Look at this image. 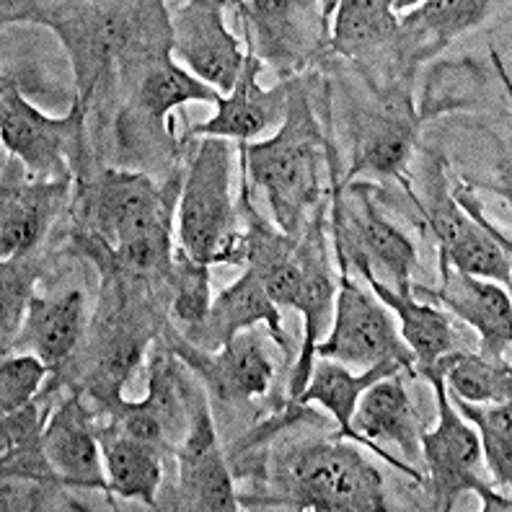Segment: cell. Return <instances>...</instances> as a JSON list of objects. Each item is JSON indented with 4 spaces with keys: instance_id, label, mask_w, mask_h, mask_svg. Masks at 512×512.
I'll return each instance as SVG.
<instances>
[{
    "instance_id": "1",
    "label": "cell",
    "mask_w": 512,
    "mask_h": 512,
    "mask_svg": "<svg viewBox=\"0 0 512 512\" xmlns=\"http://www.w3.org/2000/svg\"><path fill=\"white\" fill-rule=\"evenodd\" d=\"M324 138L311 101L298 83H290L288 117L269 140L241 148L254 187L267 194L282 233L295 236L303 215L321 197Z\"/></svg>"
},
{
    "instance_id": "2",
    "label": "cell",
    "mask_w": 512,
    "mask_h": 512,
    "mask_svg": "<svg viewBox=\"0 0 512 512\" xmlns=\"http://www.w3.org/2000/svg\"><path fill=\"white\" fill-rule=\"evenodd\" d=\"M231 140L202 138L179 200V251L197 264H246L241 213L231 197Z\"/></svg>"
},
{
    "instance_id": "3",
    "label": "cell",
    "mask_w": 512,
    "mask_h": 512,
    "mask_svg": "<svg viewBox=\"0 0 512 512\" xmlns=\"http://www.w3.org/2000/svg\"><path fill=\"white\" fill-rule=\"evenodd\" d=\"M140 8L130 3H3V24L34 21L52 26L68 47L78 81V104L86 109L101 73L138 34Z\"/></svg>"
},
{
    "instance_id": "4",
    "label": "cell",
    "mask_w": 512,
    "mask_h": 512,
    "mask_svg": "<svg viewBox=\"0 0 512 512\" xmlns=\"http://www.w3.org/2000/svg\"><path fill=\"white\" fill-rule=\"evenodd\" d=\"M285 487L298 510H388L383 476L344 440L303 445L285 463Z\"/></svg>"
},
{
    "instance_id": "5",
    "label": "cell",
    "mask_w": 512,
    "mask_h": 512,
    "mask_svg": "<svg viewBox=\"0 0 512 512\" xmlns=\"http://www.w3.org/2000/svg\"><path fill=\"white\" fill-rule=\"evenodd\" d=\"M432 383L438 401V425L422 432V456L430 469L432 494L438 510H453L461 494L474 492L484 510L510 512L512 502L502 497L484 476V456L474 427L456 412L445 383L435 370L422 373Z\"/></svg>"
},
{
    "instance_id": "6",
    "label": "cell",
    "mask_w": 512,
    "mask_h": 512,
    "mask_svg": "<svg viewBox=\"0 0 512 512\" xmlns=\"http://www.w3.org/2000/svg\"><path fill=\"white\" fill-rule=\"evenodd\" d=\"M334 306V326L329 337L316 344V360H334L344 368L368 370L375 365L414 368V355L401 339L396 319L375 295L365 293L352 282L350 272H342Z\"/></svg>"
},
{
    "instance_id": "7",
    "label": "cell",
    "mask_w": 512,
    "mask_h": 512,
    "mask_svg": "<svg viewBox=\"0 0 512 512\" xmlns=\"http://www.w3.org/2000/svg\"><path fill=\"white\" fill-rule=\"evenodd\" d=\"M86 109L75 101L73 112L50 117L24 99L19 86L3 81L0 94V138L16 161L39 182H70V166L81 140Z\"/></svg>"
},
{
    "instance_id": "8",
    "label": "cell",
    "mask_w": 512,
    "mask_h": 512,
    "mask_svg": "<svg viewBox=\"0 0 512 512\" xmlns=\"http://www.w3.org/2000/svg\"><path fill=\"white\" fill-rule=\"evenodd\" d=\"M223 8L225 3L215 0H189L176 6L169 16V39L171 55L179 65L225 96L244 70L246 50L225 26Z\"/></svg>"
},
{
    "instance_id": "9",
    "label": "cell",
    "mask_w": 512,
    "mask_h": 512,
    "mask_svg": "<svg viewBox=\"0 0 512 512\" xmlns=\"http://www.w3.org/2000/svg\"><path fill=\"white\" fill-rule=\"evenodd\" d=\"M182 500L189 510L236 512L238 494L220 453L213 414L200 394H189V430L176 448Z\"/></svg>"
},
{
    "instance_id": "10",
    "label": "cell",
    "mask_w": 512,
    "mask_h": 512,
    "mask_svg": "<svg viewBox=\"0 0 512 512\" xmlns=\"http://www.w3.org/2000/svg\"><path fill=\"white\" fill-rule=\"evenodd\" d=\"M357 205L344 207L339 202L334 205V220H337V259L339 267L347 269V264L365 262L373 267V262L381 264L388 275L394 277L396 293L412 288V269L417 267V251L414 244L394 223H388L368 194L355 189Z\"/></svg>"
},
{
    "instance_id": "11",
    "label": "cell",
    "mask_w": 512,
    "mask_h": 512,
    "mask_svg": "<svg viewBox=\"0 0 512 512\" xmlns=\"http://www.w3.org/2000/svg\"><path fill=\"white\" fill-rule=\"evenodd\" d=\"M99 236L117 249L158 228H171L169 205L153 179L138 171H104L91 194Z\"/></svg>"
},
{
    "instance_id": "12",
    "label": "cell",
    "mask_w": 512,
    "mask_h": 512,
    "mask_svg": "<svg viewBox=\"0 0 512 512\" xmlns=\"http://www.w3.org/2000/svg\"><path fill=\"white\" fill-rule=\"evenodd\" d=\"M259 68H262V60L256 57L254 44L246 39V63L236 86L231 94L220 99L215 117L192 127V135L249 143L272 127L282 125L290 107V83L262 88L259 86Z\"/></svg>"
},
{
    "instance_id": "13",
    "label": "cell",
    "mask_w": 512,
    "mask_h": 512,
    "mask_svg": "<svg viewBox=\"0 0 512 512\" xmlns=\"http://www.w3.org/2000/svg\"><path fill=\"white\" fill-rule=\"evenodd\" d=\"M42 445L52 474L60 484L109 492L101 440L81 396H68L50 414L42 432Z\"/></svg>"
},
{
    "instance_id": "14",
    "label": "cell",
    "mask_w": 512,
    "mask_h": 512,
    "mask_svg": "<svg viewBox=\"0 0 512 512\" xmlns=\"http://www.w3.org/2000/svg\"><path fill=\"white\" fill-rule=\"evenodd\" d=\"M399 375L401 373L381 378L360 396V404H357L355 417H352V427L357 430L363 445H368L383 461L391 463L394 469H401L412 479L422 481L419 471H414L409 463H401L399 458L391 456L383 448V445H396L409 458H417L422 453L425 425H419V417Z\"/></svg>"
},
{
    "instance_id": "15",
    "label": "cell",
    "mask_w": 512,
    "mask_h": 512,
    "mask_svg": "<svg viewBox=\"0 0 512 512\" xmlns=\"http://www.w3.org/2000/svg\"><path fill=\"white\" fill-rule=\"evenodd\" d=\"M432 303L448 308L456 319L466 321L479 334L481 350L492 360H502L510 347V293L492 280L463 275L440 262V288H412Z\"/></svg>"
},
{
    "instance_id": "16",
    "label": "cell",
    "mask_w": 512,
    "mask_h": 512,
    "mask_svg": "<svg viewBox=\"0 0 512 512\" xmlns=\"http://www.w3.org/2000/svg\"><path fill=\"white\" fill-rule=\"evenodd\" d=\"M440 241V262L479 280L510 285V244L453 202L438 200L427 215Z\"/></svg>"
},
{
    "instance_id": "17",
    "label": "cell",
    "mask_w": 512,
    "mask_h": 512,
    "mask_svg": "<svg viewBox=\"0 0 512 512\" xmlns=\"http://www.w3.org/2000/svg\"><path fill=\"white\" fill-rule=\"evenodd\" d=\"M179 355L223 401H249L264 396L275 378V365L264 350L262 337L251 334L249 329L236 334L215 352L179 347Z\"/></svg>"
},
{
    "instance_id": "18",
    "label": "cell",
    "mask_w": 512,
    "mask_h": 512,
    "mask_svg": "<svg viewBox=\"0 0 512 512\" xmlns=\"http://www.w3.org/2000/svg\"><path fill=\"white\" fill-rule=\"evenodd\" d=\"M256 324H267L269 334L282 347H288V339H285V331H282V319L275 300L267 295L262 280L246 267L244 275L238 277L233 285H228V288L215 295L213 308L207 313V319L200 326L189 329L187 337L200 350L215 352L225 342H231L236 334H241V331L251 329Z\"/></svg>"
},
{
    "instance_id": "19",
    "label": "cell",
    "mask_w": 512,
    "mask_h": 512,
    "mask_svg": "<svg viewBox=\"0 0 512 512\" xmlns=\"http://www.w3.org/2000/svg\"><path fill=\"white\" fill-rule=\"evenodd\" d=\"M70 182H26L16 174V158L6 163L0 205V254L3 262L21 259L44 236Z\"/></svg>"
},
{
    "instance_id": "20",
    "label": "cell",
    "mask_w": 512,
    "mask_h": 512,
    "mask_svg": "<svg viewBox=\"0 0 512 512\" xmlns=\"http://www.w3.org/2000/svg\"><path fill=\"white\" fill-rule=\"evenodd\" d=\"M316 3H290V0H254L238 3V13L246 24V39L254 44L256 57L295 73L303 65L311 44V32L303 29Z\"/></svg>"
},
{
    "instance_id": "21",
    "label": "cell",
    "mask_w": 512,
    "mask_h": 512,
    "mask_svg": "<svg viewBox=\"0 0 512 512\" xmlns=\"http://www.w3.org/2000/svg\"><path fill=\"white\" fill-rule=\"evenodd\" d=\"M300 262H303V285H300L295 311L306 321V337H303V350L298 357V368L290 381V404L300 396L311 378L313 363H316V344L321 342V334L326 331L331 319V303L337 298V282L326 267V251L321 241V220L313 225L308 233V241L298 246Z\"/></svg>"
},
{
    "instance_id": "22",
    "label": "cell",
    "mask_w": 512,
    "mask_h": 512,
    "mask_svg": "<svg viewBox=\"0 0 512 512\" xmlns=\"http://www.w3.org/2000/svg\"><path fill=\"white\" fill-rule=\"evenodd\" d=\"M355 267L363 272L375 298L381 300L388 311L396 313L401 339L412 350L414 365H419V373L432 368L443 355L453 352L456 334H453L448 313L430 306V303H419L412 295V288L396 293L394 288H388L386 282L378 280L373 267H368L365 262H355Z\"/></svg>"
},
{
    "instance_id": "23",
    "label": "cell",
    "mask_w": 512,
    "mask_h": 512,
    "mask_svg": "<svg viewBox=\"0 0 512 512\" xmlns=\"http://www.w3.org/2000/svg\"><path fill=\"white\" fill-rule=\"evenodd\" d=\"M417 138V114L409 99H391L378 114L365 119L357 132L355 161L350 179L357 174L396 176L404 171Z\"/></svg>"
},
{
    "instance_id": "24",
    "label": "cell",
    "mask_w": 512,
    "mask_h": 512,
    "mask_svg": "<svg viewBox=\"0 0 512 512\" xmlns=\"http://www.w3.org/2000/svg\"><path fill=\"white\" fill-rule=\"evenodd\" d=\"M83 326H86V300L78 290L52 300L32 295L19 331V344H26L42 363L57 368L68 360L75 344L81 342Z\"/></svg>"
},
{
    "instance_id": "25",
    "label": "cell",
    "mask_w": 512,
    "mask_h": 512,
    "mask_svg": "<svg viewBox=\"0 0 512 512\" xmlns=\"http://www.w3.org/2000/svg\"><path fill=\"white\" fill-rule=\"evenodd\" d=\"M401 370L404 368H399V365H375V368L355 373V370L344 368V365L334 363V360H324V357H319V363H313L311 378H308L306 388L300 391V396L293 401V404L324 406L326 412L337 419V425H339L337 438L355 440V443L363 445L357 430L352 427V417H355V409L357 404H360V396H363L373 383H378L381 378H388V375L401 373Z\"/></svg>"
},
{
    "instance_id": "26",
    "label": "cell",
    "mask_w": 512,
    "mask_h": 512,
    "mask_svg": "<svg viewBox=\"0 0 512 512\" xmlns=\"http://www.w3.org/2000/svg\"><path fill=\"white\" fill-rule=\"evenodd\" d=\"M99 440L104 466H107L109 492L125 500H140L143 505L156 507V492L163 476L156 445L130 438L112 425L99 432Z\"/></svg>"
},
{
    "instance_id": "27",
    "label": "cell",
    "mask_w": 512,
    "mask_h": 512,
    "mask_svg": "<svg viewBox=\"0 0 512 512\" xmlns=\"http://www.w3.org/2000/svg\"><path fill=\"white\" fill-rule=\"evenodd\" d=\"M399 34V19L394 3L378 0H342L334 8L331 44L347 57H365L394 42Z\"/></svg>"
},
{
    "instance_id": "28",
    "label": "cell",
    "mask_w": 512,
    "mask_h": 512,
    "mask_svg": "<svg viewBox=\"0 0 512 512\" xmlns=\"http://www.w3.org/2000/svg\"><path fill=\"white\" fill-rule=\"evenodd\" d=\"M427 370L443 378L448 394L458 396L471 404H500L510 401L512 373L507 360L471 355V352H448ZM425 373V370H422Z\"/></svg>"
},
{
    "instance_id": "29",
    "label": "cell",
    "mask_w": 512,
    "mask_h": 512,
    "mask_svg": "<svg viewBox=\"0 0 512 512\" xmlns=\"http://www.w3.org/2000/svg\"><path fill=\"white\" fill-rule=\"evenodd\" d=\"M220 99H223V94L202 83L200 78H194L189 70H184L171 57V50H163L150 63L148 73L143 75V83H140V107L158 122L169 119V130H174L171 112L176 107L189 104V101H205V104L218 107Z\"/></svg>"
},
{
    "instance_id": "30",
    "label": "cell",
    "mask_w": 512,
    "mask_h": 512,
    "mask_svg": "<svg viewBox=\"0 0 512 512\" xmlns=\"http://www.w3.org/2000/svg\"><path fill=\"white\" fill-rule=\"evenodd\" d=\"M492 3H474V0H463V3H422L414 11L399 19L401 39L409 42L412 50H440L450 39L458 34H466L476 24L487 19Z\"/></svg>"
},
{
    "instance_id": "31",
    "label": "cell",
    "mask_w": 512,
    "mask_h": 512,
    "mask_svg": "<svg viewBox=\"0 0 512 512\" xmlns=\"http://www.w3.org/2000/svg\"><path fill=\"white\" fill-rule=\"evenodd\" d=\"M448 391V388H445ZM456 412L461 414L466 422L476 427L481 443V456H484V466H487L489 476H492L494 487H510L512 481V404L510 401H500V404H471L458 396L448 394Z\"/></svg>"
},
{
    "instance_id": "32",
    "label": "cell",
    "mask_w": 512,
    "mask_h": 512,
    "mask_svg": "<svg viewBox=\"0 0 512 512\" xmlns=\"http://www.w3.org/2000/svg\"><path fill=\"white\" fill-rule=\"evenodd\" d=\"M174 313L176 321H182L187 329L200 326L213 308V285H210V267L197 264L179 251L174 262Z\"/></svg>"
},
{
    "instance_id": "33",
    "label": "cell",
    "mask_w": 512,
    "mask_h": 512,
    "mask_svg": "<svg viewBox=\"0 0 512 512\" xmlns=\"http://www.w3.org/2000/svg\"><path fill=\"white\" fill-rule=\"evenodd\" d=\"M50 370V365L42 363L34 352L13 357L6 355L3 368H0V409L3 414L32 404Z\"/></svg>"
},
{
    "instance_id": "34",
    "label": "cell",
    "mask_w": 512,
    "mask_h": 512,
    "mask_svg": "<svg viewBox=\"0 0 512 512\" xmlns=\"http://www.w3.org/2000/svg\"><path fill=\"white\" fill-rule=\"evenodd\" d=\"M32 275L16 264V259L3 262V339L11 342L21 331L26 308L32 303Z\"/></svg>"
},
{
    "instance_id": "35",
    "label": "cell",
    "mask_w": 512,
    "mask_h": 512,
    "mask_svg": "<svg viewBox=\"0 0 512 512\" xmlns=\"http://www.w3.org/2000/svg\"><path fill=\"white\" fill-rule=\"evenodd\" d=\"M44 422L39 409L34 406V401L24 409H16V412L3 414V453L16 448H24V445H32L42 440Z\"/></svg>"
}]
</instances>
